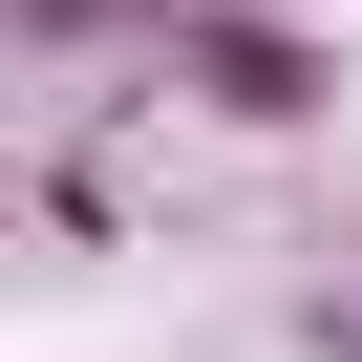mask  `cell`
Segmentation results:
<instances>
[{
    "instance_id": "obj_1",
    "label": "cell",
    "mask_w": 362,
    "mask_h": 362,
    "mask_svg": "<svg viewBox=\"0 0 362 362\" xmlns=\"http://www.w3.org/2000/svg\"><path fill=\"white\" fill-rule=\"evenodd\" d=\"M149 43H170V86H192L214 128H320L341 107V64L277 22V0H149Z\"/></svg>"
},
{
    "instance_id": "obj_2",
    "label": "cell",
    "mask_w": 362,
    "mask_h": 362,
    "mask_svg": "<svg viewBox=\"0 0 362 362\" xmlns=\"http://www.w3.org/2000/svg\"><path fill=\"white\" fill-rule=\"evenodd\" d=\"M298 341H320V362H362V277H320V320H298Z\"/></svg>"
},
{
    "instance_id": "obj_3",
    "label": "cell",
    "mask_w": 362,
    "mask_h": 362,
    "mask_svg": "<svg viewBox=\"0 0 362 362\" xmlns=\"http://www.w3.org/2000/svg\"><path fill=\"white\" fill-rule=\"evenodd\" d=\"M86 22H107V0H22V43H86Z\"/></svg>"
}]
</instances>
